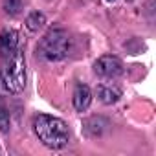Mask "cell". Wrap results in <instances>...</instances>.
Instances as JSON below:
<instances>
[{"mask_svg":"<svg viewBox=\"0 0 156 156\" xmlns=\"http://www.w3.org/2000/svg\"><path fill=\"white\" fill-rule=\"evenodd\" d=\"M125 2H134V0H125Z\"/></svg>","mask_w":156,"mask_h":156,"instance_id":"12","label":"cell"},{"mask_svg":"<svg viewBox=\"0 0 156 156\" xmlns=\"http://www.w3.org/2000/svg\"><path fill=\"white\" fill-rule=\"evenodd\" d=\"M70 48H72L70 35L62 28H53L42 37L39 44V53L46 61L55 62V61H62L64 57H68Z\"/></svg>","mask_w":156,"mask_h":156,"instance_id":"3","label":"cell"},{"mask_svg":"<svg viewBox=\"0 0 156 156\" xmlns=\"http://www.w3.org/2000/svg\"><path fill=\"white\" fill-rule=\"evenodd\" d=\"M2 6H4V11L11 17L19 15L20 13V8H22V0H2Z\"/></svg>","mask_w":156,"mask_h":156,"instance_id":"9","label":"cell"},{"mask_svg":"<svg viewBox=\"0 0 156 156\" xmlns=\"http://www.w3.org/2000/svg\"><path fill=\"white\" fill-rule=\"evenodd\" d=\"M44 24H46V15L41 13V11H31L26 17V28L30 31H39Z\"/></svg>","mask_w":156,"mask_h":156,"instance_id":"8","label":"cell"},{"mask_svg":"<svg viewBox=\"0 0 156 156\" xmlns=\"http://www.w3.org/2000/svg\"><path fill=\"white\" fill-rule=\"evenodd\" d=\"M94 72L105 79H116L123 73V62L116 55H103L94 62Z\"/></svg>","mask_w":156,"mask_h":156,"instance_id":"4","label":"cell"},{"mask_svg":"<svg viewBox=\"0 0 156 156\" xmlns=\"http://www.w3.org/2000/svg\"><path fill=\"white\" fill-rule=\"evenodd\" d=\"M4 61L6 62L2 66V72H0V85L9 94H20L26 88V79H28L24 50L19 48L13 55H9Z\"/></svg>","mask_w":156,"mask_h":156,"instance_id":"2","label":"cell"},{"mask_svg":"<svg viewBox=\"0 0 156 156\" xmlns=\"http://www.w3.org/2000/svg\"><path fill=\"white\" fill-rule=\"evenodd\" d=\"M98 98H99V101L103 105H114V103H118V99L121 98V94H119L118 88L101 85V87H98Z\"/></svg>","mask_w":156,"mask_h":156,"instance_id":"7","label":"cell"},{"mask_svg":"<svg viewBox=\"0 0 156 156\" xmlns=\"http://www.w3.org/2000/svg\"><path fill=\"white\" fill-rule=\"evenodd\" d=\"M19 50V33L15 30H4L0 33V57L8 59Z\"/></svg>","mask_w":156,"mask_h":156,"instance_id":"5","label":"cell"},{"mask_svg":"<svg viewBox=\"0 0 156 156\" xmlns=\"http://www.w3.org/2000/svg\"><path fill=\"white\" fill-rule=\"evenodd\" d=\"M72 103H73V108H75L77 112L88 110V107H90V103H92V90H90L87 85H77V87L73 88Z\"/></svg>","mask_w":156,"mask_h":156,"instance_id":"6","label":"cell"},{"mask_svg":"<svg viewBox=\"0 0 156 156\" xmlns=\"http://www.w3.org/2000/svg\"><path fill=\"white\" fill-rule=\"evenodd\" d=\"M11 129V118H9V112L4 108V107H0V132L2 134H8Z\"/></svg>","mask_w":156,"mask_h":156,"instance_id":"10","label":"cell"},{"mask_svg":"<svg viewBox=\"0 0 156 156\" xmlns=\"http://www.w3.org/2000/svg\"><path fill=\"white\" fill-rule=\"evenodd\" d=\"M107 2H116V0H107Z\"/></svg>","mask_w":156,"mask_h":156,"instance_id":"11","label":"cell"},{"mask_svg":"<svg viewBox=\"0 0 156 156\" xmlns=\"http://www.w3.org/2000/svg\"><path fill=\"white\" fill-rule=\"evenodd\" d=\"M31 127L39 141L48 149H62L70 141V129L66 121H62L61 118L39 114L33 118Z\"/></svg>","mask_w":156,"mask_h":156,"instance_id":"1","label":"cell"}]
</instances>
